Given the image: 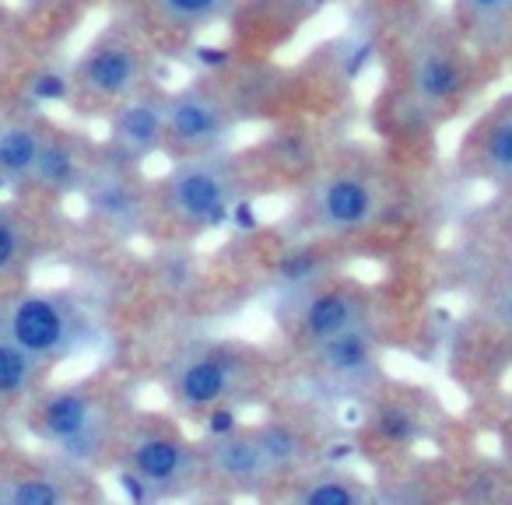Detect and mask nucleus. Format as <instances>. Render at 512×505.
Masks as SVG:
<instances>
[{"label":"nucleus","mask_w":512,"mask_h":505,"mask_svg":"<svg viewBox=\"0 0 512 505\" xmlns=\"http://www.w3.org/2000/svg\"><path fill=\"white\" fill-rule=\"evenodd\" d=\"M32 246V221L18 207H0V281L25 264Z\"/></svg>","instance_id":"obj_24"},{"label":"nucleus","mask_w":512,"mask_h":505,"mask_svg":"<svg viewBox=\"0 0 512 505\" xmlns=\"http://www.w3.org/2000/svg\"><path fill=\"white\" fill-rule=\"evenodd\" d=\"M330 274V264H327V253L323 249H288L285 257L278 260V267H274V281H278V288H285V292L292 295H309L313 288H320L323 281H327Z\"/></svg>","instance_id":"obj_21"},{"label":"nucleus","mask_w":512,"mask_h":505,"mask_svg":"<svg viewBox=\"0 0 512 505\" xmlns=\"http://www.w3.org/2000/svg\"><path fill=\"white\" fill-rule=\"evenodd\" d=\"M92 214L102 225L116 228V232H134L141 228L144 211H148V200H144L141 186L127 176V165L116 162L113 165H99V169H88V179L81 186Z\"/></svg>","instance_id":"obj_11"},{"label":"nucleus","mask_w":512,"mask_h":505,"mask_svg":"<svg viewBox=\"0 0 512 505\" xmlns=\"http://www.w3.org/2000/svg\"><path fill=\"white\" fill-rule=\"evenodd\" d=\"M46 365L15 341L0 337V404H22L36 393Z\"/></svg>","instance_id":"obj_17"},{"label":"nucleus","mask_w":512,"mask_h":505,"mask_svg":"<svg viewBox=\"0 0 512 505\" xmlns=\"http://www.w3.org/2000/svg\"><path fill=\"white\" fill-rule=\"evenodd\" d=\"M71 502V488L57 474H0V505H64Z\"/></svg>","instance_id":"obj_19"},{"label":"nucleus","mask_w":512,"mask_h":505,"mask_svg":"<svg viewBox=\"0 0 512 505\" xmlns=\"http://www.w3.org/2000/svg\"><path fill=\"white\" fill-rule=\"evenodd\" d=\"M379 200L383 197H379L376 183L362 172H323L306 190V218L320 232H358V228L372 225V218L379 214Z\"/></svg>","instance_id":"obj_6"},{"label":"nucleus","mask_w":512,"mask_h":505,"mask_svg":"<svg viewBox=\"0 0 512 505\" xmlns=\"http://www.w3.org/2000/svg\"><path fill=\"white\" fill-rule=\"evenodd\" d=\"M151 15L158 18L162 25L179 32H197L204 25L218 22L228 8H232V0H148Z\"/></svg>","instance_id":"obj_22"},{"label":"nucleus","mask_w":512,"mask_h":505,"mask_svg":"<svg viewBox=\"0 0 512 505\" xmlns=\"http://www.w3.org/2000/svg\"><path fill=\"white\" fill-rule=\"evenodd\" d=\"M260 446H264L267 460H271L274 474H288V470H299L309 456V439L302 428L288 425V421H267V425L253 428Z\"/></svg>","instance_id":"obj_20"},{"label":"nucleus","mask_w":512,"mask_h":505,"mask_svg":"<svg viewBox=\"0 0 512 505\" xmlns=\"http://www.w3.org/2000/svg\"><path fill=\"white\" fill-rule=\"evenodd\" d=\"M372 428L390 446H411L421 435V418L404 404H383L372 411Z\"/></svg>","instance_id":"obj_25"},{"label":"nucleus","mask_w":512,"mask_h":505,"mask_svg":"<svg viewBox=\"0 0 512 505\" xmlns=\"http://www.w3.org/2000/svg\"><path fill=\"white\" fill-rule=\"evenodd\" d=\"M235 130L232 109L207 88H179L165 95V141L193 151H221Z\"/></svg>","instance_id":"obj_7"},{"label":"nucleus","mask_w":512,"mask_h":505,"mask_svg":"<svg viewBox=\"0 0 512 505\" xmlns=\"http://www.w3.org/2000/svg\"><path fill=\"white\" fill-rule=\"evenodd\" d=\"M369 320V306L358 292L351 288H313L309 295H302L299 309V330L306 337V344L327 341V337L341 334V330L355 327V323Z\"/></svg>","instance_id":"obj_14"},{"label":"nucleus","mask_w":512,"mask_h":505,"mask_svg":"<svg viewBox=\"0 0 512 505\" xmlns=\"http://www.w3.org/2000/svg\"><path fill=\"white\" fill-rule=\"evenodd\" d=\"M249 383V365L235 351L197 348L183 355L169 372V397L183 411H200L214 404H232Z\"/></svg>","instance_id":"obj_5"},{"label":"nucleus","mask_w":512,"mask_h":505,"mask_svg":"<svg viewBox=\"0 0 512 505\" xmlns=\"http://www.w3.org/2000/svg\"><path fill=\"white\" fill-rule=\"evenodd\" d=\"M123 474L134 477L148 495H176L190 488L204 470V456L183 435L162 425H141L120 442Z\"/></svg>","instance_id":"obj_4"},{"label":"nucleus","mask_w":512,"mask_h":505,"mask_svg":"<svg viewBox=\"0 0 512 505\" xmlns=\"http://www.w3.org/2000/svg\"><path fill=\"white\" fill-rule=\"evenodd\" d=\"M29 4H57V0H29Z\"/></svg>","instance_id":"obj_30"},{"label":"nucleus","mask_w":512,"mask_h":505,"mask_svg":"<svg viewBox=\"0 0 512 505\" xmlns=\"http://www.w3.org/2000/svg\"><path fill=\"white\" fill-rule=\"evenodd\" d=\"M200 456H204L207 474H214L218 481L264 484L278 477L253 428H235V432H228V435H214V439H207V446L200 449Z\"/></svg>","instance_id":"obj_13"},{"label":"nucleus","mask_w":512,"mask_h":505,"mask_svg":"<svg viewBox=\"0 0 512 505\" xmlns=\"http://www.w3.org/2000/svg\"><path fill=\"white\" fill-rule=\"evenodd\" d=\"M46 130L32 120H4L0 123V183L4 179H29L36 165L39 144Z\"/></svg>","instance_id":"obj_16"},{"label":"nucleus","mask_w":512,"mask_h":505,"mask_svg":"<svg viewBox=\"0 0 512 505\" xmlns=\"http://www.w3.org/2000/svg\"><path fill=\"white\" fill-rule=\"evenodd\" d=\"M29 428L71 467H95L116 442V418L95 386H60L36 400Z\"/></svg>","instance_id":"obj_1"},{"label":"nucleus","mask_w":512,"mask_h":505,"mask_svg":"<svg viewBox=\"0 0 512 505\" xmlns=\"http://www.w3.org/2000/svg\"><path fill=\"white\" fill-rule=\"evenodd\" d=\"M313 362L327 379L341 386H362L372 383L379 372V344L372 334L369 320L313 344Z\"/></svg>","instance_id":"obj_12"},{"label":"nucleus","mask_w":512,"mask_h":505,"mask_svg":"<svg viewBox=\"0 0 512 505\" xmlns=\"http://www.w3.org/2000/svg\"><path fill=\"white\" fill-rule=\"evenodd\" d=\"M239 165L225 151H193L179 158L165 176L162 207L186 228H218L239 207Z\"/></svg>","instance_id":"obj_3"},{"label":"nucleus","mask_w":512,"mask_h":505,"mask_svg":"<svg viewBox=\"0 0 512 505\" xmlns=\"http://www.w3.org/2000/svg\"><path fill=\"white\" fill-rule=\"evenodd\" d=\"M144 81V53L123 32H106L78 60V88L95 99L120 102Z\"/></svg>","instance_id":"obj_8"},{"label":"nucleus","mask_w":512,"mask_h":505,"mask_svg":"<svg viewBox=\"0 0 512 505\" xmlns=\"http://www.w3.org/2000/svg\"><path fill=\"white\" fill-rule=\"evenodd\" d=\"M165 144V95L144 92L137 88L134 95L120 99V109L109 123V148L116 162L134 165L141 158L155 155Z\"/></svg>","instance_id":"obj_9"},{"label":"nucleus","mask_w":512,"mask_h":505,"mask_svg":"<svg viewBox=\"0 0 512 505\" xmlns=\"http://www.w3.org/2000/svg\"><path fill=\"white\" fill-rule=\"evenodd\" d=\"M295 502L302 505H362L365 488L348 474H316L295 488Z\"/></svg>","instance_id":"obj_23"},{"label":"nucleus","mask_w":512,"mask_h":505,"mask_svg":"<svg viewBox=\"0 0 512 505\" xmlns=\"http://www.w3.org/2000/svg\"><path fill=\"white\" fill-rule=\"evenodd\" d=\"M509 425H512V414H509Z\"/></svg>","instance_id":"obj_31"},{"label":"nucleus","mask_w":512,"mask_h":505,"mask_svg":"<svg viewBox=\"0 0 512 505\" xmlns=\"http://www.w3.org/2000/svg\"><path fill=\"white\" fill-rule=\"evenodd\" d=\"M0 337L15 341L43 365H53L95 341V320L74 295L18 292L0 302Z\"/></svg>","instance_id":"obj_2"},{"label":"nucleus","mask_w":512,"mask_h":505,"mask_svg":"<svg viewBox=\"0 0 512 505\" xmlns=\"http://www.w3.org/2000/svg\"><path fill=\"white\" fill-rule=\"evenodd\" d=\"M32 92L39 95V99H67V92H71V85H67L64 78H60V74H43V78L36 81V85H32Z\"/></svg>","instance_id":"obj_29"},{"label":"nucleus","mask_w":512,"mask_h":505,"mask_svg":"<svg viewBox=\"0 0 512 505\" xmlns=\"http://www.w3.org/2000/svg\"><path fill=\"white\" fill-rule=\"evenodd\" d=\"M407 85H411V99L421 109H442L463 92L467 85V67H463L456 46L442 43V39H421L411 50V71H407Z\"/></svg>","instance_id":"obj_10"},{"label":"nucleus","mask_w":512,"mask_h":505,"mask_svg":"<svg viewBox=\"0 0 512 505\" xmlns=\"http://www.w3.org/2000/svg\"><path fill=\"white\" fill-rule=\"evenodd\" d=\"M477 165L498 186H512V106L498 109L477 144Z\"/></svg>","instance_id":"obj_18"},{"label":"nucleus","mask_w":512,"mask_h":505,"mask_svg":"<svg viewBox=\"0 0 512 505\" xmlns=\"http://www.w3.org/2000/svg\"><path fill=\"white\" fill-rule=\"evenodd\" d=\"M239 428V411H235L232 404H214L204 411V432L207 439H214V435H228Z\"/></svg>","instance_id":"obj_28"},{"label":"nucleus","mask_w":512,"mask_h":505,"mask_svg":"<svg viewBox=\"0 0 512 505\" xmlns=\"http://www.w3.org/2000/svg\"><path fill=\"white\" fill-rule=\"evenodd\" d=\"M463 8V15L470 18V25L491 36H505L512 22V0H456Z\"/></svg>","instance_id":"obj_26"},{"label":"nucleus","mask_w":512,"mask_h":505,"mask_svg":"<svg viewBox=\"0 0 512 505\" xmlns=\"http://www.w3.org/2000/svg\"><path fill=\"white\" fill-rule=\"evenodd\" d=\"M488 313L498 327L512 330V271L491 288V299H488Z\"/></svg>","instance_id":"obj_27"},{"label":"nucleus","mask_w":512,"mask_h":505,"mask_svg":"<svg viewBox=\"0 0 512 505\" xmlns=\"http://www.w3.org/2000/svg\"><path fill=\"white\" fill-rule=\"evenodd\" d=\"M88 169H92V165L85 162V155H81V148L74 144V137L43 134L29 183L43 186V190H50V193H74L85 186Z\"/></svg>","instance_id":"obj_15"}]
</instances>
